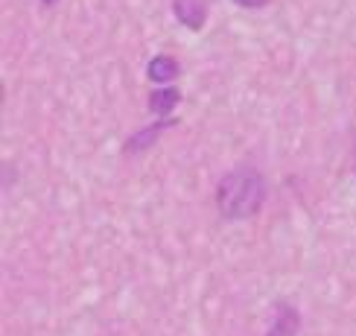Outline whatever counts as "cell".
<instances>
[{
  "label": "cell",
  "instance_id": "cell-8",
  "mask_svg": "<svg viewBox=\"0 0 356 336\" xmlns=\"http://www.w3.org/2000/svg\"><path fill=\"white\" fill-rule=\"evenodd\" d=\"M47 3H53V0H47Z\"/></svg>",
  "mask_w": 356,
  "mask_h": 336
},
{
  "label": "cell",
  "instance_id": "cell-6",
  "mask_svg": "<svg viewBox=\"0 0 356 336\" xmlns=\"http://www.w3.org/2000/svg\"><path fill=\"white\" fill-rule=\"evenodd\" d=\"M175 120H161V123H155V126H149V129H143V131H138V135L135 138H129V143H126V150L129 152H140V150H146V146H149L158 135H161V131H164V126H172Z\"/></svg>",
  "mask_w": 356,
  "mask_h": 336
},
{
  "label": "cell",
  "instance_id": "cell-7",
  "mask_svg": "<svg viewBox=\"0 0 356 336\" xmlns=\"http://www.w3.org/2000/svg\"><path fill=\"white\" fill-rule=\"evenodd\" d=\"M236 6H243V9H263L269 0H234Z\"/></svg>",
  "mask_w": 356,
  "mask_h": 336
},
{
  "label": "cell",
  "instance_id": "cell-5",
  "mask_svg": "<svg viewBox=\"0 0 356 336\" xmlns=\"http://www.w3.org/2000/svg\"><path fill=\"white\" fill-rule=\"evenodd\" d=\"M178 102H181V91H178V88H170V85L155 88V91L149 94V109L158 117H167L178 106Z\"/></svg>",
  "mask_w": 356,
  "mask_h": 336
},
{
  "label": "cell",
  "instance_id": "cell-4",
  "mask_svg": "<svg viewBox=\"0 0 356 336\" xmlns=\"http://www.w3.org/2000/svg\"><path fill=\"white\" fill-rule=\"evenodd\" d=\"M298 325H301V316L295 313L289 304H280L277 316H275L272 328H269V333H266V336H295V333H298Z\"/></svg>",
  "mask_w": 356,
  "mask_h": 336
},
{
  "label": "cell",
  "instance_id": "cell-1",
  "mask_svg": "<svg viewBox=\"0 0 356 336\" xmlns=\"http://www.w3.org/2000/svg\"><path fill=\"white\" fill-rule=\"evenodd\" d=\"M266 199V182L263 173L240 164L231 173L222 175V182L216 187V208L225 219H248L260 211V205Z\"/></svg>",
  "mask_w": 356,
  "mask_h": 336
},
{
  "label": "cell",
  "instance_id": "cell-2",
  "mask_svg": "<svg viewBox=\"0 0 356 336\" xmlns=\"http://www.w3.org/2000/svg\"><path fill=\"white\" fill-rule=\"evenodd\" d=\"M172 12L187 29H202L207 18V0H172Z\"/></svg>",
  "mask_w": 356,
  "mask_h": 336
},
{
  "label": "cell",
  "instance_id": "cell-3",
  "mask_svg": "<svg viewBox=\"0 0 356 336\" xmlns=\"http://www.w3.org/2000/svg\"><path fill=\"white\" fill-rule=\"evenodd\" d=\"M178 73H181V67H178V62L172 56H155L149 65H146V77H149V82L161 85L164 88L167 82L178 79Z\"/></svg>",
  "mask_w": 356,
  "mask_h": 336
}]
</instances>
